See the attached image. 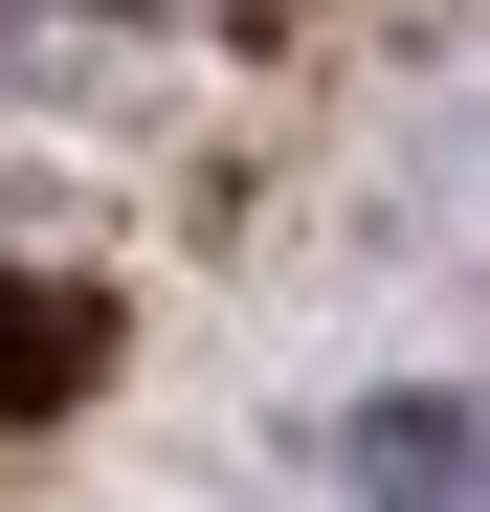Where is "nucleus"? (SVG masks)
I'll use <instances>...</instances> for the list:
<instances>
[{"label": "nucleus", "mask_w": 490, "mask_h": 512, "mask_svg": "<svg viewBox=\"0 0 490 512\" xmlns=\"http://www.w3.org/2000/svg\"><path fill=\"white\" fill-rule=\"evenodd\" d=\"M357 490L379 512H468V401H379L357 423Z\"/></svg>", "instance_id": "obj_1"}, {"label": "nucleus", "mask_w": 490, "mask_h": 512, "mask_svg": "<svg viewBox=\"0 0 490 512\" xmlns=\"http://www.w3.org/2000/svg\"><path fill=\"white\" fill-rule=\"evenodd\" d=\"M90 379V290H23L0 268V401H67Z\"/></svg>", "instance_id": "obj_2"}]
</instances>
